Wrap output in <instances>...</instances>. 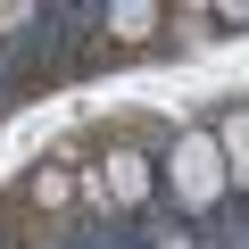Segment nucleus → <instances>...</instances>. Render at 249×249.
I'll return each mask as SVG.
<instances>
[{
    "mask_svg": "<svg viewBox=\"0 0 249 249\" xmlns=\"http://www.w3.org/2000/svg\"><path fill=\"white\" fill-rule=\"evenodd\" d=\"M158 208H175V224H191V232H216V216L232 208L216 124H175V142L158 150Z\"/></svg>",
    "mask_w": 249,
    "mask_h": 249,
    "instance_id": "obj_1",
    "label": "nucleus"
},
{
    "mask_svg": "<svg viewBox=\"0 0 249 249\" xmlns=\"http://www.w3.org/2000/svg\"><path fill=\"white\" fill-rule=\"evenodd\" d=\"M216 150H224V175H232V199L249 208V100H224L216 116Z\"/></svg>",
    "mask_w": 249,
    "mask_h": 249,
    "instance_id": "obj_3",
    "label": "nucleus"
},
{
    "mask_svg": "<svg viewBox=\"0 0 249 249\" xmlns=\"http://www.w3.org/2000/svg\"><path fill=\"white\" fill-rule=\"evenodd\" d=\"M216 34H249V0H208V9H199Z\"/></svg>",
    "mask_w": 249,
    "mask_h": 249,
    "instance_id": "obj_4",
    "label": "nucleus"
},
{
    "mask_svg": "<svg viewBox=\"0 0 249 249\" xmlns=\"http://www.w3.org/2000/svg\"><path fill=\"white\" fill-rule=\"evenodd\" d=\"M9 108H17V100H9V83H0V116H9Z\"/></svg>",
    "mask_w": 249,
    "mask_h": 249,
    "instance_id": "obj_5",
    "label": "nucleus"
},
{
    "mask_svg": "<svg viewBox=\"0 0 249 249\" xmlns=\"http://www.w3.org/2000/svg\"><path fill=\"white\" fill-rule=\"evenodd\" d=\"M91 199L116 216V224H133V216H150L158 208V150L142 142V133H116V142H100V158H91Z\"/></svg>",
    "mask_w": 249,
    "mask_h": 249,
    "instance_id": "obj_2",
    "label": "nucleus"
}]
</instances>
